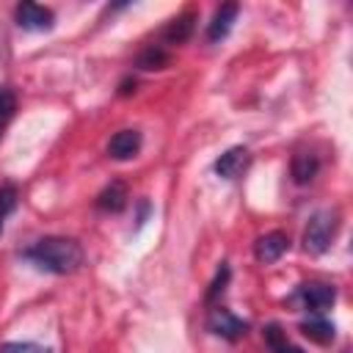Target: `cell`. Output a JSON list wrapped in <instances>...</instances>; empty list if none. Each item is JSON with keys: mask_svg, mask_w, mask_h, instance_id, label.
<instances>
[{"mask_svg": "<svg viewBox=\"0 0 353 353\" xmlns=\"http://www.w3.org/2000/svg\"><path fill=\"white\" fill-rule=\"evenodd\" d=\"M171 63V52L165 50V44H146L138 58H135V66L143 69V72H154V69H165Z\"/></svg>", "mask_w": 353, "mask_h": 353, "instance_id": "13", "label": "cell"}, {"mask_svg": "<svg viewBox=\"0 0 353 353\" xmlns=\"http://www.w3.org/2000/svg\"><path fill=\"white\" fill-rule=\"evenodd\" d=\"M143 146V135L138 130H119L110 141H108V154L113 160H132Z\"/></svg>", "mask_w": 353, "mask_h": 353, "instance_id": "7", "label": "cell"}, {"mask_svg": "<svg viewBox=\"0 0 353 353\" xmlns=\"http://www.w3.org/2000/svg\"><path fill=\"white\" fill-rule=\"evenodd\" d=\"M317 171H320V160L314 157V154H295L292 157V165H290V174H292V179L298 182V185H306V182H312L314 176H317Z\"/></svg>", "mask_w": 353, "mask_h": 353, "instance_id": "14", "label": "cell"}, {"mask_svg": "<svg viewBox=\"0 0 353 353\" xmlns=\"http://www.w3.org/2000/svg\"><path fill=\"white\" fill-rule=\"evenodd\" d=\"M14 19L22 30H50L55 22L52 8L39 6V3H19L14 8Z\"/></svg>", "mask_w": 353, "mask_h": 353, "instance_id": "5", "label": "cell"}, {"mask_svg": "<svg viewBox=\"0 0 353 353\" xmlns=\"http://www.w3.org/2000/svg\"><path fill=\"white\" fill-rule=\"evenodd\" d=\"M336 229H339V212L336 210H317L303 229V251L306 254H323L331 245Z\"/></svg>", "mask_w": 353, "mask_h": 353, "instance_id": "2", "label": "cell"}, {"mask_svg": "<svg viewBox=\"0 0 353 353\" xmlns=\"http://www.w3.org/2000/svg\"><path fill=\"white\" fill-rule=\"evenodd\" d=\"M229 265H221L218 268V273H215V279H212V284H210V290H207V303H212L223 290H226V281H229Z\"/></svg>", "mask_w": 353, "mask_h": 353, "instance_id": "18", "label": "cell"}, {"mask_svg": "<svg viewBox=\"0 0 353 353\" xmlns=\"http://www.w3.org/2000/svg\"><path fill=\"white\" fill-rule=\"evenodd\" d=\"M14 113H17V94L11 88H0V138L6 135Z\"/></svg>", "mask_w": 353, "mask_h": 353, "instance_id": "16", "label": "cell"}, {"mask_svg": "<svg viewBox=\"0 0 353 353\" xmlns=\"http://www.w3.org/2000/svg\"><path fill=\"white\" fill-rule=\"evenodd\" d=\"M0 353H50V347H41L36 342H6Z\"/></svg>", "mask_w": 353, "mask_h": 353, "instance_id": "19", "label": "cell"}, {"mask_svg": "<svg viewBox=\"0 0 353 353\" xmlns=\"http://www.w3.org/2000/svg\"><path fill=\"white\" fill-rule=\"evenodd\" d=\"M336 301V287L334 284H323V281H306L298 284V290L292 292L290 303L301 306L309 314H323L325 309H331Z\"/></svg>", "mask_w": 353, "mask_h": 353, "instance_id": "3", "label": "cell"}, {"mask_svg": "<svg viewBox=\"0 0 353 353\" xmlns=\"http://www.w3.org/2000/svg\"><path fill=\"white\" fill-rule=\"evenodd\" d=\"M17 199H19L17 185H0V232L6 226V218L17 210Z\"/></svg>", "mask_w": 353, "mask_h": 353, "instance_id": "17", "label": "cell"}, {"mask_svg": "<svg viewBox=\"0 0 353 353\" xmlns=\"http://www.w3.org/2000/svg\"><path fill=\"white\" fill-rule=\"evenodd\" d=\"M22 256L28 262H33L36 268L47 270V273H58V276H66V273H74L83 268V245L72 237H41L36 240L33 245H28L22 251Z\"/></svg>", "mask_w": 353, "mask_h": 353, "instance_id": "1", "label": "cell"}, {"mask_svg": "<svg viewBox=\"0 0 353 353\" xmlns=\"http://www.w3.org/2000/svg\"><path fill=\"white\" fill-rule=\"evenodd\" d=\"M127 199H130L127 185L116 179V182H110V185H105V188L99 190V196H97V210H102V212H121V210L127 207Z\"/></svg>", "mask_w": 353, "mask_h": 353, "instance_id": "11", "label": "cell"}, {"mask_svg": "<svg viewBox=\"0 0 353 353\" xmlns=\"http://www.w3.org/2000/svg\"><path fill=\"white\" fill-rule=\"evenodd\" d=\"M262 336H265V345L270 347V353H303L298 345H292V342L287 339V334H284V331H281L276 323L265 325Z\"/></svg>", "mask_w": 353, "mask_h": 353, "instance_id": "15", "label": "cell"}, {"mask_svg": "<svg viewBox=\"0 0 353 353\" xmlns=\"http://www.w3.org/2000/svg\"><path fill=\"white\" fill-rule=\"evenodd\" d=\"M193 28H196V14L185 11V14L168 19V25L163 28L160 39H163L165 44H185V41L193 36Z\"/></svg>", "mask_w": 353, "mask_h": 353, "instance_id": "10", "label": "cell"}, {"mask_svg": "<svg viewBox=\"0 0 353 353\" xmlns=\"http://www.w3.org/2000/svg\"><path fill=\"white\" fill-rule=\"evenodd\" d=\"M298 328H301V334H303L306 339L320 342V345H328V342L334 339V334H336L334 323H331L328 317H323V314H309Z\"/></svg>", "mask_w": 353, "mask_h": 353, "instance_id": "12", "label": "cell"}, {"mask_svg": "<svg viewBox=\"0 0 353 353\" xmlns=\"http://www.w3.org/2000/svg\"><path fill=\"white\" fill-rule=\"evenodd\" d=\"M290 248V237L284 232H268L262 237H256L254 243V256L262 262V265H273L284 256V251Z\"/></svg>", "mask_w": 353, "mask_h": 353, "instance_id": "6", "label": "cell"}, {"mask_svg": "<svg viewBox=\"0 0 353 353\" xmlns=\"http://www.w3.org/2000/svg\"><path fill=\"white\" fill-rule=\"evenodd\" d=\"M237 11H240L237 3H223V6L215 8V14H212V19H210V25H207V39H210L212 44H215V41H223V39L229 36V30H232V25H234V19H237Z\"/></svg>", "mask_w": 353, "mask_h": 353, "instance_id": "9", "label": "cell"}, {"mask_svg": "<svg viewBox=\"0 0 353 353\" xmlns=\"http://www.w3.org/2000/svg\"><path fill=\"white\" fill-rule=\"evenodd\" d=\"M207 328H210L215 336H223V339L234 342V339L245 336L248 323L240 320L234 312H229V309H223V306H215V309H210V314H207Z\"/></svg>", "mask_w": 353, "mask_h": 353, "instance_id": "4", "label": "cell"}, {"mask_svg": "<svg viewBox=\"0 0 353 353\" xmlns=\"http://www.w3.org/2000/svg\"><path fill=\"white\" fill-rule=\"evenodd\" d=\"M248 163H251V154H248V149L245 146H232V149H226L218 160H215V174L218 176H223V179H237L245 168H248Z\"/></svg>", "mask_w": 353, "mask_h": 353, "instance_id": "8", "label": "cell"}]
</instances>
